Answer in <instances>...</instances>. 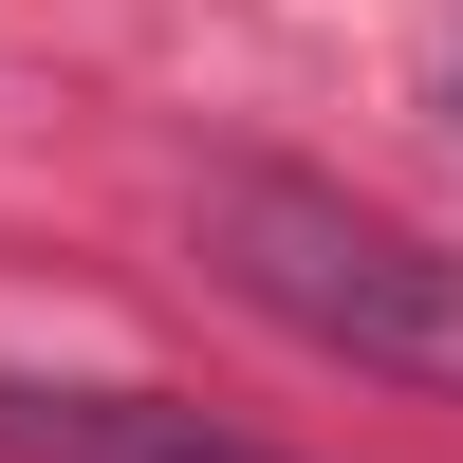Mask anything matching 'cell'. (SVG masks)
<instances>
[{
  "instance_id": "7a4b0ae2",
  "label": "cell",
  "mask_w": 463,
  "mask_h": 463,
  "mask_svg": "<svg viewBox=\"0 0 463 463\" xmlns=\"http://www.w3.org/2000/svg\"><path fill=\"white\" fill-rule=\"evenodd\" d=\"M0 463H279V445L148 408V390H0Z\"/></svg>"
},
{
  "instance_id": "6da1fadb",
  "label": "cell",
  "mask_w": 463,
  "mask_h": 463,
  "mask_svg": "<svg viewBox=\"0 0 463 463\" xmlns=\"http://www.w3.org/2000/svg\"><path fill=\"white\" fill-rule=\"evenodd\" d=\"M204 260L260 297L279 334L353 371H408V390H463V260L371 222L353 185H297V167H204Z\"/></svg>"
}]
</instances>
